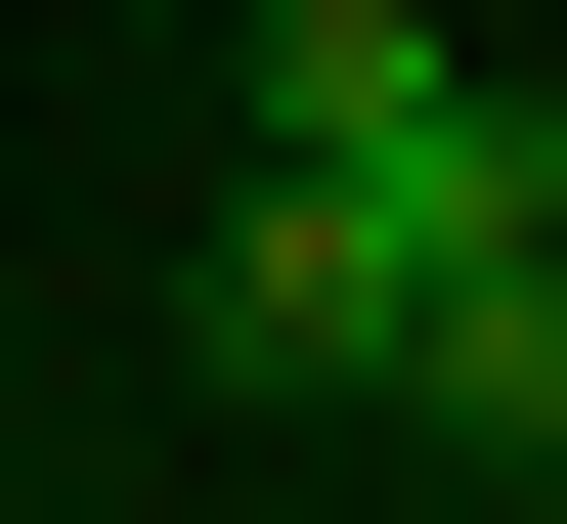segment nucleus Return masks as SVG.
Here are the masks:
<instances>
[{
	"instance_id": "nucleus-2",
	"label": "nucleus",
	"mask_w": 567,
	"mask_h": 524,
	"mask_svg": "<svg viewBox=\"0 0 567 524\" xmlns=\"http://www.w3.org/2000/svg\"><path fill=\"white\" fill-rule=\"evenodd\" d=\"M393 263H436V219H350V175L262 132V219L175 263V350H218V393H393Z\"/></svg>"
},
{
	"instance_id": "nucleus-1",
	"label": "nucleus",
	"mask_w": 567,
	"mask_h": 524,
	"mask_svg": "<svg viewBox=\"0 0 567 524\" xmlns=\"http://www.w3.org/2000/svg\"><path fill=\"white\" fill-rule=\"evenodd\" d=\"M262 132L350 175V219H567V88L481 0H262Z\"/></svg>"
},
{
	"instance_id": "nucleus-3",
	"label": "nucleus",
	"mask_w": 567,
	"mask_h": 524,
	"mask_svg": "<svg viewBox=\"0 0 567 524\" xmlns=\"http://www.w3.org/2000/svg\"><path fill=\"white\" fill-rule=\"evenodd\" d=\"M393 438L436 481H567V219H436L393 263Z\"/></svg>"
}]
</instances>
